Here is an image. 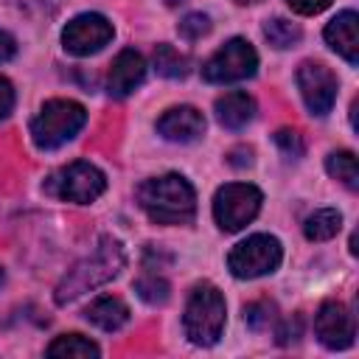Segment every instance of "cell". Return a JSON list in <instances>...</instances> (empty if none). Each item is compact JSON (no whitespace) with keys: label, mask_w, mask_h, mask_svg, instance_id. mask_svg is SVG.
<instances>
[{"label":"cell","mask_w":359,"mask_h":359,"mask_svg":"<svg viewBox=\"0 0 359 359\" xmlns=\"http://www.w3.org/2000/svg\"><path fill=\"white\" fill-rule=\"evenodd\" d=\"M126 264V252H123V244L115 238V236H101L95 250L90 255H84L81 261H76L65 278L56 283V292H53V300L59 306H67L73 303L76 297L109 283L112 278L121 275Z\"/></svg>","instance_id":"obj_1"},{"label":"cell","mask_w":359,"mask_h":359,"mask_svg":"<svg viewBox=\"0 0 359 359\" xmlns=\"http://www.w3.org/2000/svg\"><path fill=\"white\" fill-rule=\"evenodd\" d=\"M137 202L157 224H188L196 213V194L180 174L151 177L137 188Z\"/></svg>","instance_id":"obj_2"},{"label":"cell","mask_w":359,"mask_h":359,"mask_svg":"<svg viewBox=\"0 0 359 359\" xmlns=\"http://www.w3.org/2000/svg\"><path fill=\"white\" fill-rule=\"evenodd\" d=\"M224 317H227V309H224L222 292L210 283H199L194 286L185 303V314H182L185 337L202 348L216 345L224 331Z\"/></svg>","instance_id":"obj_3"},{"label":"cell","mask_w":359,"mask_h":359,"mask_svg":"<svg viewBox=\"0 0 359 359\" xmlns=\"http://www.w3.org/2000/svg\"><path fill=\"white\" fill-rule=\"evenodd\" d=\"M87 123V109L70 98H50L31 121V140L36 149H59L79 135Z\"/></svg>","instance_id":"obj_4"},{"label":"cell","mask_w":359,"mask_h":359,"mask_svg":"<svg viewBox=\"0 0 359 359\" xmlns=\"http://www.w3.org/2000/svg\"><path fill=\"white\" fill-rule=\"evenodd\" d=\"M107 188V177L101 168H95L87 160H73L65 168H59L56 174L48 177L45 191L56 199L65 202H76V205H90L95 202Z\"/></svg>","instance_id":"obj_5"},{"label":"cell","mask_w":359,"mask_h":359,"mask_svg":"<svg viewBox=\"0 0 359 359\" xmlns=\"http://www.w3.org/2000/svg\"><path fill=\"white\" fill-rule=\"evenodd\" d=\"M261 191L250 182H227L213 196V219L224 233L247 227L261 210Z\"/></svg>","instance_id":"obj_6"},{"label":"cell","mask_w":359,"mask_h":359,"mask_svg":"<svg viewBox=\"0 0 359 359\" xmlns=\"http://www.w3.org/2000/svg\"><path fill=\"white\" fill-rule=\"evenodd\" d=\"M283 258V250H280V241L275 236H266V233H255L244 241H238L230 255H227V266L236 278L241 280H252V278H261V275H269L278 269Z\"/></svg>","instance_id":"obj_7"},{"label":"cell","mask_w":359,"mask_h":359,"mask_svg":"<svg viewBox=\"0 0 359 359\" xmlns=\"http://www.w3.org/2000/svg\"><path fill=\"white\" fill-rule=\"evenodd\" d=\"M255 67H258L255 48L247 39L233 36L202 65V79L210 84H230L255 76Z\"/></svg>","instance_id":"obj_8"},{"label":"cell","mask_w":359,"mask_h":359,"mask_svg":"<svg viewBox=\"0 0 359 359\" xmlns=\"http://www.w3.org/2000/svg\"><path fill=\"white\" fill-rule=\"evenodd\" d=\"M112 22L104 17V14H95V11H87V14H79L73 17L65 31H62V45L67 53L73 56H90V53H98L104 45H109L112 39Z\"/></svg>","instance_id":"obj_9"},{"label":"cell","mask_w":359,"mask_h":359,"mask_svg":"<svg viewBox=\"0 0 359 359\" xmlns=\"http://www.w3.org/2000/svg\"><path fill=\"white\" fill-rule=\"evenodd\" d=\"M297 87L311 115H328L337 101V76L323 62H303L297 67Z\"/></svg>","instance_id":"obj_10"},{"label":"cell","mask_w":359,"mask_h":359,"mask_svg":"<svg viewBox=\"0 0 359 359\" xmlns=\"http://www.w3.org/2000/svg\"><path fill=\"white\" fill-rule=\"evenodd\" d=\"M314 331L325 348L342 351V348L353 345L356 323H353V314L339 300H325L314 314Z\"/></svg>","instance_id":"obj_11"},{"label":"cell","mask_w":359,"mask_h":359,"mask_svg":"<svg viewBox=\"0 0 359 359\" xmlns=\"http://www.w3.org/2000/svg\"><path fill=\"white\" fill-rule=\"evenodd\" d=\"M157 132L165 137V140H174V143H191L196 137H202L205 132V118L196 107H171L163 112V118L157 121Z\"/></svg>","instance_id":"obj_12"},{"label":"cell","mask_w":359,"mask_h":359,"mask_svg":"<svg viewBox=\"0 0 359 359\" xmlns=\"http://www.w3.org/2000/svg\"><path fill=\"white\" fill-rule=\"evenodd\" d=\"M146 79V62L137 50L126 48L115 56L112 67H109V79H107V90L112 98H126L135 87H140V81Z\"/></svg>","instance_id":"obj_13"},{"label":"cell","mask_w":359,"mask_h":359,"mask_svg":"<svg viewBox=\"0 0 359 359\" xmlns=\"http://www.w3.org/2000/svg\"><path fill=\"white\" fill-rule=\"evenodd\" d=\"M359 17L356 11H339L323 31L325 42L331 45V50H337L348 65L359 62Z\"/></svg>","instance_id":"obj_14"},{"label":"cell","mask_w":359,"mask_h":359,"mask_svg":"<svg viewBox=\"0 0 359 359\" xmlns=\"http://www.w3.org/2000/svg\"><path fill=\"white\" fill-rule=\"evenodd\" d=\"M216 118L224 129H241L255 118V101L252 95L233 90L216 98Z\"/></svg>","instance_id":"obj_15"},{"label":"cell","mask_w":359,"mask_h":359,"mask_svg":"<svg viewBox=\"0 0 359 359\" xmlns=\"http://www.w3.org/2000/svg\"><path fill=\"white\" fill-rule=\"evenodd\" d=\"M84 317H87L93 325H98L101 331H118V328H123V325L129 323V309H126V303H123L121 297H115V294H101V297H95V300L87 306Z\"/></svg>","instance_id":"obj_16"},{"label":"cell","mask_w":359,"mask_h":359,"mask_svg":"<svg viewBox=\"0 0 359 359\" xmlns=\"http://www.w3.org/2000/svg\"><path fill=\"white\" fill-rule=\"evenodd\" d=\"M339 227H342V216L334 208H320L303 222V233L309 241H328L339 233Z\"/></svg>","instance_id":"obj_17"},{"label":"cell","mask_w":359,"mask_h":359,"mask_svg":"<svg viewBox=\"0 0 359 359\" xmlns=\"http://www.w3.org/2000/svg\"><path fill=\"white\" fill-rule=\"evenodd\" d=\"M45 353H48V356L87 359V356H101V348H98L93 339L81 337V334H62V337H56V339L48 345V351H45Z\"/></svg>","instance_id":"obj_18"},{"label":"cell","mask_w":359,"mask_h":359,"mask_svg":"<svg viewBox=\"0 0 359 359\" xmlns=\"http://www.w3.org/2000/svg\"><path fill=\"white\" fill-rule=\"evenodd\" d=\"M154 70L163 79H185L188 76V56H182L174 45H157L154 48Z\"/></svg>","instance_id":"obj_19"},{"label":"cell","mask_w":359,"mask_h":359,"mask_svg":"<svg viewBox=\"0 0 359 359\" xmlns=\"http://www.w3.org/2000/svg\"><path fill=\"white\" fill-rule=\"evenodd\" d=\"M325 171L334 177V180H339L348 191H356L359 188V171H356V157H353V151H331L328 154V160H325Z\"/></svg>","instance_id":"obj_20"},{"label":"cell","mask_w":359,"mask_h":359,"mask_svg":"<svg viewBox=\"0 0 359 359\" xmlns=\"http://www.w3.org/2000/svg\"><path fill=\"white\" fill-rule=\"evenodd\" d=\"M264 36H266V42L272 45V48H292V45H297L300 42V28L294 25V22H289V20H283V17H272V20H266L264 22Z\"/></svg>","instance_id":"obj_21"},{"label":"cell","mask_w":359,"mask_h":359,"mask_svg":"<svg viewBox=\"0 0 359 359\" xmlns=\"http://www.w3.org/2000/svg\"><path fill=\"white\" fill-rule=\"evenodd\" d=\"M135 292H137L140 300H146L149 306H163V303L168 300V294H171V286H168V280L160 278L157 272H149V275H143V278L135 280Z\"/></svg>","instance_id":"obj_22"},{"label":"cell","mask_w":359,"mask_h":359,"mask_svg":"<svg viewBox=\"0 0 359 359\" xmlns=\"http://www.w3.org/2000/svg\"><path fill=\"white\" fill-rule=\"evenodd\" d=\"M275 306L266 303V300H255V303H247L244 306V323L252 328V331H264L269 328V323L275 320Z\"/></svg>","instance_id":"obj_23"},{"label":"cell","mask_w":359,"mask_h":359,"mask_svg":"<svg viewBox=\"0 0 359 359\" xmlns=\"http://www.w3.org/2000/svg\"><path fill=\"white\" fill-rule=\"evenodd\" d=\"M210 31V17L202 14V11H194V14H185L180 20V36L185 39H199Z\"/></svg>","instance_id":"obj_24"},{"label":"cell","mask_w":359,"mask_h":359,"mask_svg":"<svg viewBox=\"0 0 359 359\" xmlns=\"http://www.w3.org/2000/svg\"><path fill=\"white\" fill-rule=\"evenodd\" d=\"M275 143H278V149H280L286 157H300V154L306 151L303 135H300L297 129H289V126H283V129L275 132Z\"/></svg>","instance_id":"obj_25"},{"label":"cell","mask_w":359,"mask_h":359,"mask_svg":"<svg viewBox=\"0 0 359 359\" xmlns=\"http://www.w3.org/2000/svg\"><path fill=\"white\" fill-rule=\"evenodd\" d=\"M286 3H289V8H292V11L306 14V17L320 14V11H325V8L331 6V0H286Z\"/></svg>","instance_id":"obj_26"},{"label":"cell","mask_w":359,"mask_h":359,"mask_svg":"<svg viewBox=\"0 0 359 359\" xmlns=\"http://www.w3.org/2000/svg\"><path fill=\"white\" fill-rule=\"evenodd\" d=\"M300 328H303V320H300V314H294L292 320H286V323L278 328V342H280V345L294 342V339L300 337Z\"/></svg>","instance_id":"obj_27"},{"label":"cell","mask_w":359,"mask_h":359,"mask_svg":"<svg viewBox=\"0 0 359 359\" xmlns=\"http://www.w3.org/2000/svg\"><path fill=\"white\" fill-rule=\"evenodd\" d=\"M14 109V87L8 79L0 76V121Z\"/></svg>","instance_id":"obj_28"},{"label":"cell","mask_w":359,"mask_h":359,"mask_svg":"<svg viewBox=\"0 0 359 359\" xmlns=\"http://www.w3.org/2000/svg\"><path fill=\"white\" fill-rule=\"evenodd\" d=\"M14 53H17V42H14V36H11L8 31H3V28H0V62L11 59Z\"/></svg>","instance_id":"obj_29"},{"label":"cell","mask_w":359,"mask_h":359,"mask_svg":"<svg viewBox=\"0 0 359 359\" xmlns=\"http://www.w3.org/2000/svg\"><path fill=\"white\" fill-rule=\"evenodd\" d=\"M238 6H252V3H261V0H236Z\"/></svg>","instance_id":"obj_30"},{"label":"cell","mask_w":359,"mask_h":359,"mask_svg":"<svg viewBox=\"0 0 359 359\" xmlns=\"http://www.w3.org/2000/svg\"><path fill=\"white\" fill-rule=\"evenodd\" d=\"M3 280H6V272H3V266H0V286H3Z\"/></svg>","instance_id":"obj_31"}]
</instances>
